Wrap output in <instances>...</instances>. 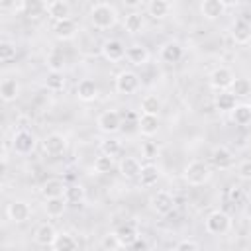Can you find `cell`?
Segmentation results:
<instances>
[{"instance_id": "obj_2", "label": "cell", "mask_w": 251, "mask_h": 251, "mask_svg": "<svg viewBox=\"0 0 251 251\" xmlns=\"http://www.w3.org/2000/svg\"><path fill=\"white\" fill-rule=\"evenodd\" d=\"M182 176L190 186H202L212 178V169L204 161H192L184 167Z\"/></svg>"}, {"instance_id": "obj_11", "label": "cell", "mask_w": 251, "mask_h": 251, "mask_svg": "<svg viewBox=\"0 0 251 251\" xmlns=\"http://www.w3.org/2000/svg\"><path fill=\"white\" fill-rule=\"evenodd\" d=\"M100 51H102V55H104V59L106 61H110V63H118V61H122V59H126V47H124V43L120 41V39H104L102 41V47H100Z\"/></svg>"}, {"instance_id": "obj_29", "label": "cell", "mask_w": 251, "mask_h": 251, "mask_svg": "<svg viewBox=\"0 0 251 251\" xmlns=\"http://www.w3.org/2000/svg\"><path fill=\"white\" fill-rule=\"evenodd\" d=\"M67 210V200L61 196V198H49L45 200L43 204V212L47 214V218H61Z\"/></svg>"}, {"instance_id": "obj_38", "label": "cell", "mask_w": 251, "mask_h": 251, "mask_svg": "<svg viewBox=\"0 0 251 251\" xmlns=\"http://www.w3.org/2000/svg\"><path fill=\"white\" fill-rule=\"evenodd\" d=\"M45 86H47L49 90H53V92L63 90V88H65V75H63V73H51V71H49V75H47V78H45Z\"/></svg>"}, {"instance_id": "obj_16", "label": "cell", "mask_w": 251, "mask_h": 251, "mask_svg": "<svg viewBox=\"0 0 251 251\" xmlns=\"http://www.w3.org/2000/svg\"><path fill=\"white\" fill-rule=\"evenodd\" d=\"M231 37L239 45H247L251 41V22L245 18H237L231 24Z\"/></svg>"}, {"instance_id": "obj_3", "label": "cell", "mask_w": 251, "mask_h": 251, "mask_svg": "<svg viewBox=\"0 0 251 251\" xmlns=\"http://www.w3.org/2000/svg\"><path fill=\"white\" fill-rule=\"evenodd\" d=\"M204 227L208 233L212 235H222V233H227L229 227H231V218L224 212V210H214L206 216V222H204Z\"/></svg>"}, {"instance_id": "obj_18", "label": "cell", "mask_w": 251, "mask_h": 251, "mask_svg": "<svg viewBox=\"0 0 251 251\" xmlns=\"http://www.w3.org/2000/svg\"><path fill=\"white\" fill-rule=\"evenodd\" d=\"M65 190H67V184H65L63 178H47L41 184V188H39V192H41V196L45 200H49V198H61V196H65Z\"/></svg>"}, {"instance_id": "obj_15", "label": "cell", "mask_w": 251, "mask_h": 251, "mask_svg": "<svg viewBox=\"0 0 251 251\" xmlns=\"http://www.w3.org/2000/svg\"><path fill=\"white\" fill-rule=\"evenodd\" d=\"M116 237L120 241V247H133L139 241V231L133 224H122L116 227Z\"/></svg>"}, {"instance_id": "obj_26", "label": "cell", "mask_w": 251, "mask_h": 251, "mask_svg": "<svg viewBox=\"0 0 251 251\" xmlns=\"http://www.w3.org/2000/svg\"><path fill=\"white\" fill-rule=\"evenodd\" d=\"M141 163L135 159V157H124L120 161V175L124 178H137L139 173H141Z\"/></svg>"}, {"instance_id": "obj_5", "label": "cell", "mask_w": 251, "mask_h": 251, "mask_svg": "<svg viewBox=\"0 0 251 251\" xmlns=\"http://www.w3.org/2000/svg\"><path fill=\"white\" fill-rule=\"evenodd\" d=\"M208 80H210V86H212L216 92H224V90H229V86H231L233 80H235V75H233V71L227 69V67H216V69L210 73Z\"/></svg>"}, {"instance_id": "obj_4", "label": "cell", "mask_w": 251, "mask_h": 251, "mask_svg": "<svg viewBox=\"0 0 251 251\" xmlns=\"http://www.w3.org/2000/svg\"><path fill=\"white\" fill-rule=\"evenodd\" d=\"M37 145V137L29 129H18L12 135V149L18 155H29Z\"/></svg>"}, {"instance_id": "obj_45", "label": "cell", "mask_w": 251, "mask_h": 251, "mask_svg": "<svg viewBox=\"0 0 251 251\" xmlns=\"http://www.w3.org/2000/svg\"><path fill=\"white\" fill-rule=\"evenodd\" d=\"M243 214H245V218H247V220H251V202H247V206H245Z\"/></svg>"}, {"instance_id": "obj_34", "label": "cell", "mask_w": 251, "mask_h": 251, "mask_svg": "<svg viewBox=\"0 0 251 251\" xmlns=\"http://www.w3.org/2000/svg\"><path fill=\"white\" fill-rule=\"evenodd\" d=\"M231 122L237 124V126L251 124V104H237L231 110Z\"/></svg>"}, {"instance_id": "obj_19", "label": "cell", "mask_w": 251, "mask_h": 251, "mask_svg": "<svg viewBox=\"0 0 251 251\" xmlns=\"http://www.w3.org/2000/svg\"><path fill=\"white\" fill-rule=\"evenodd\" d=\"M76 31H78V25H76V22H75L73 18L61 20V22H55V24H53V33H55V37L61 39V41L73 39V37L76 35Z\"/></svg>"}, {"instance_id": "obj_41", "label": "cell", "mask_w": 251, "mask_h": 251, "mask_svg": "<svg viewBox=\"0 0 251 251\" xmlns=\"http://www.w3.org/2000/svg\"><path fill=\"white\" fill-rule=\"evenodd\" d=\"M100 245H102L106 251H116V249H120V241H118V237H116L114 231H112V233H106V235L102 237Z\"/></svg>"}, {"instance_id": "obj_12", "label": "cell", "mask_w": 251, "mask_h": 251, "mask_svg": "<svg viewBox=\"0 0 251 251\" xmlns=\"http://www.w3.org/2000/svg\"><path fill=\"white\" fill-rule=\"evenodd\" d=\"M210 159H212V165L220 171H227L233 167V153L226 145H216L210 153Z\"/></svg>"}, {"instance_id": "obj_47", "label": "cell", "mask_w": 251, "mask_h": 251, "mask_svg": "<svg viewBox=\"0 0 251 251\" xmlns=\"http://www.w3.org/2000/svg\"><path fill=\"white\" fill-rule=\"evenodd\" d=\"M163 251H175V249H163Z\"/></svg>"}, {"instance_id": "obj_40", "label": "cell", "mask_w": 251, "mask_h": 251, "mask_svg": "<svg viewBox=\"0 0 251 251\" xmlns=\"http://www.w3.org/2000/svg\"><path fill=\"white\" fill-rule=\"evenodd\" d=\"M14 57H16V43H12L8 39H2L0 41V61L10 63Z\"/></svg>"}, {"instance_id": "obj_22", "label": "cell", "mask_w": 251, "mask_h": 251, "mask_svg": "<svg viewBox=\"0 0 251 251\" xmlns=\"http://www.w3.org/2000/svg\"><path fill=\"white\" fill-rule=\"evenodd\" d=\"M18 96H20V82H18V78L6 76V78L0 82V98H2V102L10 104V102H14Z\"/></svg>"}, {"instance_id": "obj_32", "label": "cell", "mask_w": 251, "mask_h": 251, "mask_svg": "<svg viewBox=\"0 0 251 251\" xmlns=\"http://www.w3.org/2000/svg\"><path fill=\"white\" fill-rule=\"evenodd\" d=\"M51 249L53 251H78V243H76V239L71 233H65L63 231V233L57 235V239L51 245Z\"/></svg>"}, {"instance_id": "obj_28", "label": "cell", "mask_w": 251, "mask_h": 251, "mask_svg": "<svg viewBox=\"0 0 251 251\" xmlns=\"http://www.w3.org/2000/svg\"><path fill=\"white\" fill-rule=\"evenodd\" d=\"M137 129H139L141 135L153 137L159 131V116H143L141 114V118L137 122Z\"/></svg>"}, {"instance_id": "obj_9", "label": "cell", "mask_w": 251, "mask_h": 251, "mask_svg": "<svg viewBox=\"0 0 251 251\" xmlns=\"http://www.w3.org/2000/svg\"><path fill=\"white\" fill-rule=\"evenodd\" d=\"M41 147H43V151H45L47 155H51V157L63 155V153L67 151V137H65L63 133H57V131L47 133V135L43 137V141H41Z\"/></svg>"}, {"instance_id": "obj_25", "label": "cell", "mask_w": 251, "mask_h": 251, "mask_svg": "<svg viewBox=\"0 0 251 251\" xmlns=\"http://www.w3.org/2000/svg\"><path fill=\"white\" fill-rule=\"evenodd\" d=\"M145 10H147V14L151 18L161 20V18H167L169 16V12L173 10V4L167 2V0H149L145 4Z\"/></svg>"}, {"instance_id": "obj_14", "label": "cell", "mask_w": 251, "mask_h": 251, "mask_svg": "<svg viewBox=\"0 0 251 251\" xmlns=\"http://www.w3.org/2000/svg\"><path fill=\"white\" fill-rule=\"evenodd\" d=\"M57 235H59V233H57L55 226L49 224V222H45V224H39V226L35 227L33 241H35L37 245H41V247H51V245L55 243Z\"/></svg>"}, {"instance_id": "obj_30", "label": "cell", "mask_w": 251, "mask_h": 251, "mask_svg": "<svg viewBox=\"0 0 251 251\" xmlns=\"http://www.w3.org/2000/svg\"><path fill=\"white\" fill-rule=\"evenodd\" d=\"M143 27H145V20H143V16L139 12L126 14V18H124V29L127 33H141Z\"/></svg>"}, {"instance_id": "obj_7", "label": "cell", "mask_w": 251, "mask_h": 251, "mask_svg": "<svg viewBox=\"0 0 251 251\" xmlns=\"http://www.w3.org/2000/svg\"><path fill=\"white\" fill-rule=\"evenodd\" d=\"M139 76L137 73L133 71H122L118 73V76L114 78V86H116V92L120 94H133L139 90Z\"/></svg>"}, {"instance_id": "obj_27", "label": "cell", "mask_w": 251, "mask_h": 251, "mask_svg": "<svg viewBox=\"0 0 251 251\" xmlns=\"http://www.w3.org/2000/svg\"><path fill=\"white\" fill-rule=\"evenodd\" d=\"M214 106H216V110H220V112H229V114H231V110L237 106V98H235L229 90L216 92V96H214Z\"/></svg>"}, {"instance_id": "obj_44", "label": "cell", "mask_w": 251, "mask_h": 251, "mask_svg": "<svg viewBox=\"0 0 251 251\" xmlns=\"http://www.w3.org/2000/svg\"><path fill=\"white\" fill-rule=\"evenodd\" d=\"M243 196H245V192H243L239 186H231V188H229V192H227V198H229L231 202H239Z\"/></svg>"}, {"instance_id": "obj_6", "label": "cell", "mask_w": 251, "mask_h": 251, "mask_svg": "<svg viewBox=\"0 0 251 251\" xmlns=\"http://www.w3.org/2000/svg\"><path fill=\"white\" fill-rule=\"evenodd\" d=\"M96 126L102 133L106 135H114L120 131L122 127V116L118 110H104L98 118H96Z\"/></svg>"}, {"instance_id": "obj_21", "label": "cell", "mask_w": 251, "mask_h": 251, "mask_svg": "<svg viewBox=\"0 0 251 251\" xmlns=\"http://www.w3.org/2000/svg\"><path fill=\"white\" fill-rule=\"evenodd\" d=\"M149 57H151L149 49L143 47V45H139V43L129 45L127 51H126V59H127L131 65H135V67H143L145 63H149Z\"/></svg>"}, {"instance_id": "obj_37", "label": "cell", "mask_w": 251, "mask_h": 251, "mask_svg": "<svg viewBox=\"0 0 251 251\" xmlns=\"http://www.w3.org/2000/svg\"><path fill=\"white\" fill-rule=\"evenodd\" d=\"M47 67H49L51 73H63V69H65V55H63V51L55 49L47 57Z\"/></svg>"}, {"instance_id": "obj_39", "label": "cell", "mask_w": 251, "mask_h": 251, "mask_svg": "<svg viewBox=\"0 0 251 251\" xmlns=\"http://www.w3.org/2000/svg\"><path fill=\"white\" fill-rule=\"evenodd\" d=\"M92 169H94V173H98V175H106V173H110V171L114 169V159H112V157H106V155H100V157L94 159Z\"/></svg>"}, {"instance_id": "obj_1", "label": "cell", "mask_w": 251, "mask_h": 251, "mask_svg": "<svg viewBox=\"0 0 251 251\" xmlns=\"http://www.w3.org/2000/svg\"><path fill=\"white\" fill-rule=\"evenodd\" d=\"M88 18H90V24L96 27V29H110L118 24V10L114 4H108V2H96L90 6V12H88Z\"/></svg>"}, {"instance_id": "obj_33", "label": "cell", "mask_w": 251, "mask_h": 251, "mask_svg": "<svg viewBox=\"0 0 251 251\" xmlns=\"http://www.w3.org/2000/svg\"><path fill=\"white\" fill-rule=\"evenodd\" d=\"M63 198L67 200V204L78 206V204H82V202H84V198H86V190H84V186H82V184H71V186H67V190H65V196H63Z\"/></svg>"}, {"instance_id": "obj_13", "label": "cell", "mask_w": 251, "mask_h": 251, "mask_svg": "<svg viewBox=\"0 0 251 251\" xmlns=\"http://www.w3.org/2000/svg\"><path fill=\"white\" fill-rule=\"evenodd\" d=\"M43 10L47 12V16L55 22H61V20H69L71 18V4L65 2V0H51V2H45L43 4Z\"/></svg>"}, {"instance_id": "obj_46", "label": "cell", "mask_w": 251, "mask_h": 251, "mask_svg": "<svg viewBox=\"0 0 251 251\" xmlns=\"http://www.w3.org/2000/svg\"><path fill=\"white\" fill-rule=\"evenodd\" d=\"M245 198H247V202H251V186L245 190Z\"/></svg>"}, {"instance_id": "obj_31", "label": "cell", "mask_w": 251, "mask_h": 251, "mask_svg": "<svg viewBox=\"0 0 251 251\" xmlns=\"http://www.w3.org/2000/svg\"><path fill=\"white\" fill-rule=\"evenodd\" d=\"M161 106H163V104H161V98L155 96V94H147V96H143V98H141V104H139L143 116H159Z\"/></svg>"}, {"instance_id": "obj_17", "label": "cell", "mask_w": 251, "mask_h": 251, "mask_svg": "<svg viewBox=\"0 0 251 251\" xmlns=\"http://www.w3.org/2000/svg\"><path fill=\"white\" fill-rule=\"evenodd\" d=\"M182 55H184V49H182V45H180L178 41H167V43L161 47V51H159L161 61L167 63V65L178 63V61L182 59Z\"/></svg>"}, {"instance_id": "obj_43", "label": "cell", "mask_w": 251, "mask_h": 251, "mask_svg": "<svg viewBox=\"0 0 251 251\" xmlns=\"http://www.w3.org/2000/svg\"><path fill=\"white\" fill-rule=\"evenodd\" d=\"M175 251H198V243L192 241V239H182L176 243Z\"/></svg>"}, {"instance_id": "obj_24", "label": "cell", "mask_w": 251, "mask_h": 251, "mask_svg": "<svg viewBox=\"0 0 251 251\" xmlns=\"http://www.w3.org/2000/svg\"><path fill=\"white\" fill-rule=\"evenodd\" d=\"M159 178H161V171H159V167L153 165V163L143 165V167H141V173H139V176H137V180H139V184H141L143 188L155 186Z\"/></svg>"}, {"instance_id": "obj_23", "label": "cell", "mask_w": 251, "mask_h": 251, "mask_svg": "<svg viewBox=\"0 0 251 251\" xmlns=\"http://www.w3.org/2000/svg\"><path fill=\"white\" fill-rule=\"evenodd\" d=\"M76 96L82 102H94L98 98V84L92 78H82L76 84Z\"/></svg>"}, {"instance_id": "obj_42", "label": "cell", "mask_w": 251, "mask_h": 251, "mask_svg": "<svg viewBox=\"0 0 251 251\" xmlns=\"http://www.w3.org/2000/svg\"><path fill=\"white\" fill-rule=\"evenodd\" d=\"M237 176L241 180H251V159H245L237 165Z\"/></svg>"}, {"instance_id": "obj_8", "label": "cell", "mask_w": 251, "mask_h": 251, "mask_svg": "<svg viewBox=\"0 0 251 251\" xmlns=\"http://www.w3.org/2000/svg\"><path fill=\"white\" fill-rule=\"evenodd\" d=\"M149 206L157 216H167L175 210V198L171 192L167 190H157L151 198H149Z\"/></svg>"}, {"instance_id": "obj_35", "label": "cell", "mask_w": 251, "mask_h": 251, "mask_svg": "<svg viewBox=\"0 0 251 251\" xmlns=\"http://www.w3.org/2000/svg\"><path fill=\"white\" fill-rule=\"evenodd\" d=\"M122 153V143H120V139H116V137H106V139H102L100 141V155H106V157H118Z\"/></svg>"}, {"instance_id": "obj_10", "label": "cell", "mask_w": 251, "mask_h": 251, "mask_svg": "<svg viewBox=\"0 0 251 251\" xmlns=\"http://www.w3.org/2000/svg\"><path fill=\"white\" fill-rule=\"evenodd\" d=\"M6 216L8 220H12L14 224H24L31 218V208L25 200H12L6 206Z\"/></svg>"}, {"instance_id": "obj_20", "label": "cell", "mask_w": 251, "mask_h": 251, "mask_svg": "<svg viewBox=\"0 0 251 251\" xmlns=\"http://www.w3.org/2000/svg\"><path fill=\"white\" fill-rule=\"evenodd\" d=\"M226 8H227V6H226L224 0H204V2L200 4V14H202L206 20L214 22V20H218L220 16H224Z\"/></svg>"}, {"instance_id": "obj_36", "label": "cell", "mask_w": 251, "mask_h": 251, "mask_svg": "<svg viewBox=\"0 0 251 251\" xmlns=\"http://www.w3.org/2000/svg\"><path fill=\"white\" fill-rule=\"evenodd\" d=\"M229 92L235 96V98H245L251 94V80L245 78V76H239L233 80V84L229 86Z\"/></svg>"}]
</instances>
